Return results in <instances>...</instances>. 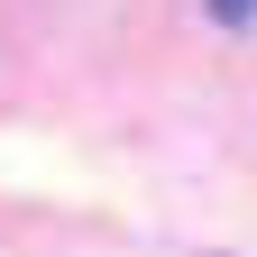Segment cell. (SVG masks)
I'll return each instance as SVG.
<instances>
[{
  "label": "cell",
  "instance_id": "cell-1",
  "mask_svg": "<svg viewBox=\"0 0 257 257\" xmlns=\"http://www.w3.org/2000/svg\"><path fill=\"white\" fill-rule=\"evenodd\" d=\"M248 10H257V0H211V19H230V28H239Z\"/></svg>",
  "mask_w": 257,
  "mask_h": 257
}]
</instances>
